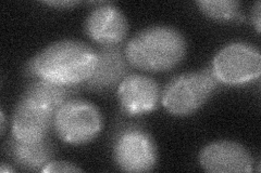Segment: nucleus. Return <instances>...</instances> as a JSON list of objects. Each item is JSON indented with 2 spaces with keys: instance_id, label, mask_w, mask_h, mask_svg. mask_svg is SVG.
<instances>
[{
  "instance_id": "obj_16",
  "label": "nucleus",
  "mask_w": 261,
  "mask_h": 173,
  "mask_svg": "<svg viewBox=\"0 0 261 173\" xmlns=\"http://www.w3.org/2000/svg\"><path fill=\"white\" fill-rule=\"evenodd\" d=\"M251 23L255 26L258 34L261 30V3L257 2L251 10Z\"/></svg>"
},
{
  "instance_id": "obj_3",
  "label": "nucleus",
  "mask_w": 261,
  "mask_h": 173,
  "mask_svg": "<svg viewBox=\"0 0 261 173\" xmlns=\"http://www.w3.org/2000/svg\"><path fill=\"white\" fill-rule=\"evenodd\" d=\"M219 85L211 68L179 74L162 90L160 102L173 116H191L210 100Z\"/></svg>"
},
{
  "instance_id": "obj_13",
  "label": "nucleus",
  "mask_w": 261,
  "mask_h": 173,
  "mask_svg": "<svg viewBox=\"0 0 261 173\" xmlns=\"http://www.w3.org/2000/svg\"><path fill=\"white\" fill-rule=\"evenodd\" d=\"M75 93V86H64L44 79H34L24 89L22 95L44 104L57 113L65 102L73 98Z\"/></svg>"
},
{
  "instance_id": "obj_9",
  "label": "nucleus",
  "mask_w": 261,
  "mask_h": 173,
  "mask_svg": "<svg viewBox=\"0 0 261 173\" xmlns=\"http://www.w3.org/2000/svg\"><path fill=\"white\" fill-rule=\"evenodd\" d=\"M117 97L122 112L128 116H140L157 109L161 89L151 77L129 74L118 86Z\"/></svg>"
},
{
  "instance_id": "obj_17",
  "label": "nucleus",
  "mask_w": 261,
  "mask_h": 173,
  "mask_svg": "<svg viewBox=\"0 0 261 173\" xmlns=\"http://www.w3.org/2000/svg\"><path fill=\"white\" fill-rule=\"evenodd\" d=\"M43 4L57 8V9H68V8L74 7L80 3L74 2V0H53V2H44Z\"/></svg>"
},
{
  "instance_id": "obj_15",
  "label": "nucleus",
  "mask_w": 261,
  "mask_h": 173,
  "mask_svg": "<svg viewBox=\"0 0 261 173\" xmlns=\"http://www.w3.org/2000/svg\"><path fill=\"white\" fill-rule=\"evenodd\" d=\"M80 167L76 164L64 161V160H50L46 166L42 169L40 172L44 173H59V172H65V173H72V172H82Z\"/></svg>"
},
{
  "instance_id": "obj_11",
  "label": "nucleus",
  "mask_w": 261,
  "mask_h": 173,
  "mask_svg": "<svg viewBox=\"0 0 261 173\" xmlns=\"http://www.w3.org/2000/svg\"><path fill=\"white\" fill-rule=\"evenodd\" d=\"M129 66L121 46H100L97 49L96 70L83 86L95 92L111 91L129 75Z\"/></svg>"
},
{
  "instance_id": "obj_12",
  "label": "nucleus",
  "mask_w": 261,
  "mask_h": 173,
  "mask_svg": "<svg viewBox=\"0 0 261 173\" xmlns=\"http://www.w3.org/2000/svg\"><path fill=\"white\" fill-rule=\"evenodd\" d=\"M8 157L16 167L23 171H42L46 164L53 160L55 148L49 140L36 143H23L11 137L6 145Z\"/></svg>"
},
{
  "instance_id": "obj_5",
  "label": "nucleus",
  "mask_w": 261,
  "mask_h": 173,
  "mask_svg": "<svg viewBox=\"0 0 261 173\" xmlns=\"http://www.w3.org/2000/svg\"><path fill=\"white\" fill-rule=\"evenodd\" d=\"M211 71L217 80L227 86H241L260 77L259 49L243 41L225 45L216 53Z\"/></svg>"
},
{
  "instance_id": "obj_10",
  "label": "nucleus",
  "mask_w": 261,
  "mask_h": 173,
  "mask_svg": "<svg viewBox=\"0 0 261 173\" xmlns=\"http://www.w3.org/2000/svg\"><path fill=\"white\" fill-rule=\"evenodd\" d=\"M84 31L89 39L99 46H120L128 32L125 15L116 6H98L88 13Z\"/></svg>"
},
{
  "instance_id": "obj_18",
  "label": "nucleus",
  "mask_w": 261,
  "mask_h": 173,
  "mask_svg": "<svg viewBox=\"0 0 261 173\" xmlns=\"http://www.w3.org/2000/svg\"><path fill=\"white\" fill-rule=\"evenodd\" d=\"M6 117H5V113L4 110L0 111V133L2 135L5 134L6 132Z\"/></svg>"
},
{
  "instance_id": "obj_1",
  "label": "nucleus",
  "mask_w": 261,
  "mask_h": 173,
  "mask_svg": "<svg viewBox=\"0 0 261 173\" xmlns=\"http://www.w3.org/2000/svg\"><path fill=\"white\" fill-rule=\"evenodd\" d=\"M97 65V50L84 41L63 39L48 45L28 62V76L64 86L83 85Z\"/></svg>"
},
{
  "instance_id": "obj_7",
  "label": "nucleus",
  "mask_w": 261,
  "mask_h": 173,
  "mask_svg": "<svg viewBox=\"0 0 261 173\" xmlns=\"http://www.w3.org/2000/svg\"><path fill=\"white\" fill-rule=\"evenodd\" d=\"M56 112L46 105L21 95L11 118V135L23 143L47 139L53 129Z\"/></svg>"
},
{
  "instance_id": "obj_8",
  "label": "nucleus",
  "mask_w": 261,
  "mask_h": 173,
  "mask_svg": "<svg viewBox=\"0 0 261 173\" xmlns=\"http://www.w3.org/2000/svg\"><path fill=\"white\" fill-rule=\"evenodd\" d=\"M199 166L210 173H249L254 158L244 145L234 141L212 142L198 154Z\"/></svg>"
},
{
  "instance_id": "obj_6",
  "label": "nucleus",
  "mask_w": 261,
  "mask_h": 173,
  "mask_svg": "<svg viewBox=\"0 0 261 173\" xmlns=\"http://www.w3.org/2000/svg\"><path fill=\"white\" fill-rule=\"evenodd\" d=\"M116 166L124 172H149L158 163V147L153 137L140 127H127L118 133L112 146Z\"/></svg>"
},
{
  "instance_id": "obj_4",
  "label": "nucleus",
  "mask_w": 261,
  "mask_h": 173,
  "mask_svg": "<svg viewBox=\"0 0 261 173\" xmlns=\"http://www.w3.org/2000/svg\"><path fill=\"white\" fill-rule=\"evenodd\" d=\"M102 125V115L95 104L73 97L55 114L53 129L64 143L84 145L99 135Z\"/></svg>"
},
{
  "instance_id": "obj_14",
  "label": "nucleus",
  "mask_w": 261,
  "mask_h": 173,
  "mask_svg": "<svg viewBox=\"0 0 261 173\" xmlns=\"http://www.w3.org/2000/svg\"><path fill=\"white\" fill-rule=\"evenodd\" d=\"M196 6L209 19L218 22L245 19L240 12L241 3L238 0H198Z\"/></svg>"
},
{
  "instance_id": "obj_19",
  "label": "nucleus",
  "mask_w": 261,
  "mask_h": 173,
  "mask_svg": "<svg viewBox=\"0 0 261 173\" xmlns=\"http://www.w3.org/2000/svg\"><path fill=\"white\" fill-rule=\"evenodd\" d=\"M0 172L2 173H9V172H15V169L11 167V164H8L6 162H3L0 166Z\"/></svg>"
},
{
  "instance_id": "obj_2",
  "label": "nucleus",
  "mask_w": 261,
  "mask_h": 173,
  "mask_svg": "<svg viewBox=\"0 0 261 173\" xmlns=\"http://www.w3.org/2000/svg\"><path fill=\"white\" fill-rule=\"evenodd\" d=\"M187 52V41L181 31L166 25H154L138 31L124 47L130 66L148 73L169 72L181 63Z\"/></svg>"
}]
</instances>
